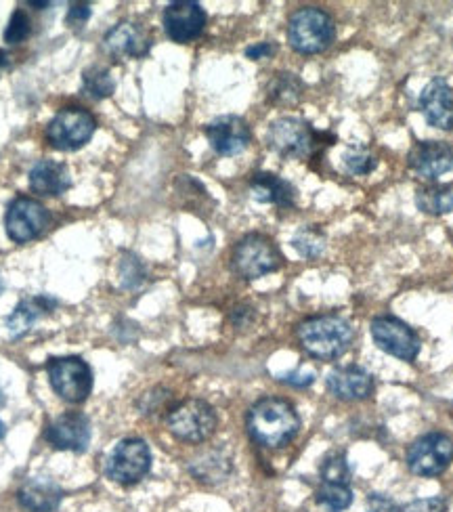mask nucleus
Segmentation results:
<instances>
[{"label":"nucleus","mask_w":453,"mask_h":512,"mask_svg":"<svg viewBox=\"0 0 453 512\" xmlns=\"http://www.w3.org/2000/svg\"><path fill=\"white\" fill-rule=\"evenodd\" d=\"M300 429V418L294 405L279 397H265L256 401L248 412V431L256 443L265 447L288 445Z\"/></svg>","instance_id":"1"},{"label":"nucleus","mask_w":453,"mask_h":512,"mask_svg":"<svg viewBox=\"0 0 453 512\" xmlns=\"http://www.w3.org/2000/svg\"><path fill=\"white\" fill-rule=\"evenodd\" d=\"M353 328L340 315L311 317L298 326V340L302 349L317 359H338L349 351L353 343Z\"/></svg>","instance_id":"2"},{"label":"nucleus","mask_w":453,"mask_h":512,"mask_svg":"<svg viewBox=\"0 0 453 512\" xmlns=\"http://www.w3.org/2000/svg\"><path fill=\"white\" fill-rule=\"evenodd\" d=\"M336 38V24L332 15L317 7L298 9L288 21L290 47L302 55L326 51Z\"/></svg>","instance_id":"3"},{"label":"nucleus","mask_w":453,"mask_h":512,"mask_svg":"<svg viewBox=\"0 0 453 512\" xmlns=\"http://www.w3.org/2000/svg\"><path fill=\"white\" fill-rule=\"evenodd\" d=\"M282 263V252L277 250L273 240L261 236V233H250L240 240L231 254L233 271L244 280H258V277L277 271Z\"/></svg>","instance_id":"4"},{"label":"nucleus","mask_w":453,"mask_h":512,"mask_svg":"<svg viewBox=\"0 0 453 512\" xmlns=\"http://www.w3.org/2000/svg\"><path fill=\"white\" fill-rule=\"evenodd\" d=\"M168 431L185 443H202L217 431V414L202 399H187L168 412Z\"/></svg>","instance_id":"5"},{"label":"nucleus","mask_w":453,"mask_h":512,"mask_svg":"<svg viewBox=\"0 0 453 512\" xmlns=\"http://www.w3.org/2000/svg\"><path fill=\"white\" fill-rule=\"evenodd\" d=\"M319 133L313 126L296 116H284L271 122L267 141L273 152L286 158H311L319 147Z\"/></svg>","instance_id":"6"},{"label":"nucleus","mask_w":453,"mask_h":512,"mask_svg":"<svg viewBox=\"0 0 453 512\" xmlns=\"http://www.w3.org/2000/svg\"><path fill=\"white\" fill-rule=\"evenodd\" d=\"M53 391L68 403H84L93 391V370L80 357H53L47 364Z\"/></svg>","instance_id":"7"},{"label":"nucleus","mask_w":453,"mask_h":512,"mask_svg":"<svg viewBox=\"0 0 453 512\" xmlns=\"http://www.w3.org/2000/svg\"><path fill=\"white\" fill-rule=\"evenodd\" d=\"M95 128L97 122L91 112L82 108H66L47 126V139L55 149H61V152H76V149L91 141Z\"/></svg>","instance_id":"8"},{"label":"nucleus","mask_w":453,"mask_h":512,"mask_svg":"<svg viewBox=\"0 0 453 512\" xmlns=\"http://www.w3.org/2000/svg\"><path fill=\"white\" fill-rule=\"evenodd\" d=\"M151 468V452L143 439L120 441L105 462V475L120 485L141 481Z\"/></svg>","instance_id":"9"},{"label":"nucleus","mask_w":453,"mask_h":512,"mask_svg":"<svg viewBox=\"0 0 453 512\" xmlns=\"http://www.w3.org/2000/svg\"><path fill=\"white\" fill-rule=\"evenodd\" d=\"M453 460V439L443 433H428L407 450L409 471L420 477H437Z\"/></svg>","instance_id":"10"},{"label":"nucleus","mask_w":453,"mask_h":512,"mask_svg":"<svg viewBox=\"0 0 453 512\" xmlns=\"http://www.w3.org/2000/svg\"><path fill=\"white\" fill-rule=\"evenodd\" d=\"M49 223H51V217L47 208L34 198H26V196L15 198L7 208V217H5L7 233L9 238L17 244H26L38 238L40 233L49 227Z\"/></svg>","instance_id":"11"},{"label":"nucleus","mask_w":453,"mask_h":512,"mask_svg":"<svg viewBox=\"0 0 453 512\" xmlns=\"http://www.w3.org/2000/svg\"><path fill=\"white\" fill-rule=\"evenodd\" d=\"M374 343L388 355L414 361L420 353V338L397 317H376L370 326Z\"/></svg>","instance_id":"12"},{"label":"nucleus","mask_w":453,"mask_h":512,"mask_svg":"<svg viewBox=\"0 0 453 512\" xmlns=\"http://www.w3.org/2000/svg\"><path fill=\"white\" fill-rule=\"evenodd\" d=\"M55 450L84 452L91 443V422L80 412H68L55 418L45 433Z\"/></svg>","instance_id":"13"},{"label":"nucleus","mask_w":453,"mask_h":512,"mask_svg":"<svg viewBox=\"0 0 453 512\" xmlns=\"http://www.w3.org/2000/svg\"><path fill=\"white\" fill-rule=\"evenodd\" d=\"M164 30L170 40L191 42L196 40L204 28H206V13L200 3H191V0H183V3H172L164 11Z\"/></svg>","instance_id":"14"},{"label":"nucleus","mask_w":453,"mask_h":512,"mask_svg":"<svg viewBox=\"0 0 453 512\" xmlns=\"http://www.w3.org/2000/svg\"><path fill=\"white\" fill-rule=\"evenodd\" d=\"M212 149L221 156H237L250 145V128L240 116H221L206 126Z\"/></svg>","instance_id":"15"},{"label":"nucleus","mask_w":453,"mask_h":512,"mask_svg":"<svg viewBox=\"0 0 453 512\" xmlns=\"http://www.w3.org/2000/svg\"><path fill=\"white\" fill-rule=\"evenodd\" d=\"M407 164L420 177L435 181L453 168V149L445 141H420L409 152Z\"/></svg>","instance_id":"16"},{"label":"nucleus","mask_w":453,"mask_h":512,"mask_svg":"<svg viewBox=\"0 0 453 512\" xmlns=\"http://www.w3.org/2000/svg\"><path fill=\"white\" fill-rule=\"evenodd\" d=\"M418 105L430 126L441 128V131H453V89L447 80H430L420 93Z\"/></svg>","instance_id":"17"},{"label":"nucleus","mask_w":453,"mask_h":512,"mask_svg":"<svg viewBox=\"0 0 453 512\" xmlns=\"http://www.w3.org/2000/svg\"><path fill=\"white\" fill-rule=\"evenodd\" d=\"M328 389L344 401H361L374 393V378L359 366L336 368L328 374Z\"/></svg>","instance_id":"18"},{"label":"nucleus","mask_w":453,"mask_h":512,"mask_svg":"<svg viewBox=\"0 0 453 512\" xmlns=\"http://www.w3.org/2000/svg\"><path fill=\"white\" fill-rule=\"evenodd\" d=\"M105 49L112 55L139 59L149 53L151 38L139 24L122 21V24H118L105 34Z\"/></svg>","instance_id":"19"},{"label":"nucleus","mask_w":453,"mask_h":512,"mask_svg":"<svg viewBox=\"0 0 453 512\" xmlns=\"http://www.w3.org/2000/svg\"><path fill=\"white\" fill-rule=\"evenodd\" d=\"M72 179L66 164L57 160H38L30 170V187L34 194L57 198L70 189Z\"/></svg>","instance_id":"20"},{"label":"nucleus","mask_w":453,"mask_h":512,"mask_svg":"<svg viewBox=\"0 0 453 512\" xmlns=\"http://www.w3.org/2000/svg\"><path fill=\"white\" fill-rule=\"evenodd\" d=\"M250 194L256 202L275 204L282 208L294 206V198H296L294 187L273 173H256L250 179Z\"/></svg>","instance_id":"21"},{"label":"nucleus","mask_w":453,"mask_h":512,"mask_svg":"<svg viewBox=\"0 0 453 512\" xmlns=\"http://www.w3.org/2000/svg\"><path fill=\"white\" fill-rule=\"evenodd\" d=\"M63 492L51 479H30L19 489V504L30 512H55Z\"/></svg>","instance_id":"22"},{"label":"nucleus","mask_w":453,"mask_h":512,"mask_svg":"<svg viewBox=\"0 0 453 512\" xmlns=\"http://www.w3.org/2000/svg\"><path fill=\"white\" fill-rule=\"evenodd\" d=\"M55 305L57 303L47 296H38V298H32V301H21L15 307V311L7 317L5 322L7 334L11 338H21L24 334H28L38 319L45 313H49Z\"/></svg>","instance_id":"23"},{"label":"nucleus","mask_w":453,"mask_h":512,"mask_svg":"<svg viewBox=\"0 0 453 512\" xmlns=\"http://www.w3.org/2000/svg\"><path fill=\"white\" fill-rule=\"evenodd\" d=\"M189 471L202 483H221L231 473V460L223 452L208 450L191 460Z\"/></svg>","instance_id":"24"},{"label":"nucleus","mask_w":453,"mask_h":512,"mask_svg":"<svg viewBox=\"0 0 453 512\" xmlns=\"http://www.w3.org/2000/svg\"><path fill=\"white\" fill-rule=\"evenodd\" d=\"M416 206L426 215H449L453 212V189L443 185L424 187L416 194Z\"/></svg>","instance_id":"25"},{"label":"nucleus","mask_w":453,"mask_h":512,"mask_svg":"<svg viewBox=\"0 0 453 512\" xmlns=\"http://www.w3.org/2000/svg\"><path fill=\"white\" fill-rule=\"evenodd\" d=\"M82 91L91 99H107L116 91V80L107 68H89L82 76Z\"/></svg>","instance_id":"26"},{"label":"nucleus","mask_w":453,"mask_h":512,"mask_svg":"<svg viewBox=\"0 0 453 512\" xmlns=\"http://www.w3.org/2000/svg\"><path fill=\"white\" fill-rule=\"evenodd\" d=\"M302 82L296 74H277L269 84V99L275 105H294L302 95Z\"/></svg>","instance_id":"27"},{"label":"nucleus","mask_w":453,"mask_h":512,"mask_svg":"<svg viewBox=\"0 0 453 512\" xmlns=\"http://www.w3.org/2000/svg\"><path fill=\"white\" fill-rule=\"evenodd\" d=\"M317 502L321 506H326L330 512L347 510L351 506V502H353L351 485L321 481V487L317 489Z\"/></svg>","instance_id":"28"},{"label":"nucleus","mask_w":453,"mask_h":512,"mask_svg":"<svg viewBox=\"0 0 453 512\" xmlns=\"http://www.w3.org/2000/svg\"><path fill=\"white\" fill-rule=\"evenodd\" d=\"M342 162H344V168H347V173L353 175V177L370 175L378 164L376 156L370 152L368 147H363V145H351L347 152H344Z\"/></svg>","instance_id":"29"},{"label":"nucleus","mask_w":453,"mask_h":512,"mask_svg":"<svg viewBox=\"0 0 453 512\" xmlns=\"http://www.w3.org/2000/svg\"><path fill=\"white\" fill-rule=\"evenodd\" d=\"M292 246L305 259H317L326 250V236L315 227H302L292 238Z\"/></svg>","instance_id":"30"},{"label":"nucleus","mask_w":453,"mask_h":512,"mask_svg":"<svg viewBox=\"0 0 453 512\" xmlns=\"http://www.w3.org/2000/svg\"><path fill=\"white\" fill-rule=\"evenodd\" d=\"M145 267L141 263L139 256L135 254H124L122 263H120V284L126 290H135L145 282Z\"/></svg>","instance_id":"31"},{"label":"nucleus","mask_w":453,"mask_h":512,"mask_svg":"<svg viewBox=\"0 0 453 512\" xmlns=\"http://www.w3.org/2000/svg\"><path fill=\"white\" fill-rule=\"evenodd\" d=\"M321 481L326 483H351V468L342 454H332L321 466Z\"/></svg>","instance_id":"32"},{"label":"nucleus","mask_w":453,"mask_h":512,"mask_svg":"<svg viewBox=\"0 0 453 512\" xmlns=\"http://www.w3.org/2000/svg\"><path fill=\"white\" fill-rule=\"evenodd\" d=\"M30 34H32L30 17L26 15V11L17 9L9 19V26L5 30V42H9V45H19V42H24Z\"/></svg>","instance_id":"33"},{"label":"nucleus","mask_w":453,"mask_h":512,"mask_svg":"<svg viewBox=\"0 0 453 512\" xmlns=\"http://www.w3.org/2000/svg\"><path fill=\"white\" fill-rule=\"evenodd\" d=\"M447 504L443 498H426V500H414L407 506H403V512H445Z\"/></svg>","instance_id":"34"},{"label":"nucleus","mask_w":453,"mask_h":512,"mask_svg":"<svg viewBox=\"0 0 453 512\" xmlns=\"http://www.w3.org/2000/svg\"><path fill=\"white\" fill-rule=\"evenodd\" d=\"M368 510L370 512H403V508L382 494H370L368 496Z\"/></svg>","instance_id":"35"},{"label":"nucleus","mask_w":453,"mask_h":512,"mask_svg":"<svg viewBox=\"0 0 453 512\" xmlns=\"http://www.w3.org/2000/svg\"><path fill=\"white\" fill-rule=\"evenodd\" d=\"M89 19H91V5H86V3L72 5L68 11V17H66V21L72 28H82Z\"/></svg>","instance_id":"36"},{"label":"nucleus","mask_w":453,"mask_h":512,"mask_svg":"<svg viewBox=\"0 0 453 512\" xmlns=\"http://www.w3.org/2000/svg\"><path fill=\"white\" fill-rule=\"evenodd\" d=\"M275 51H277V49H275L273 42H258V45L246 49V57H250V59H254V61H258V59H269Z\"/></svg>","instance_id":"37"},{"label":"nucleus","mask_w":453,"mask_h":512,"mask_svg":"<svg viewBox=\"0 0 453 512\" xmlns=\"http://www.w3.org/2000/svg\"><path fill=\"white\" fill-rule=\"evenodd\" d=\"M279 380H284L288 384H294V387H309V384H313V374H288V376H282Z\"/></svg>","instance_id":"38"},{"label":"nucleus","mask_w":453,"mask_h":512,"mask_svg":"<svg viewBox=\"0 0 453 512\" xmlns=\"http://www.w3.org/2000/svg\"><path fill=\"white\" fill-rule=\"evenodd\" d=\"M9 66H11V57H9V53L0 49V76H3V72H5Z\"/></svg>","instance_id":"39"},{"label":"nucleus","mask_w":453,"mask_h":512,"mask_svg":"<svg viewBox=\"0 0 453 512\" xmlns=\"http://www.w3.org/2000/svg\"><path fill=\"white\" fill-rule=\"evenodd\" d=\"M30 7H36V9H49L51 3H30Z\"/></svg>","instance_id":"40"},{"label":"nucleus","mask_w":453,"mask_h":512,"mask_svg":"<svg viewBox=\"0 0 453 512\" xmlns=\"http://www.w3.org/2000/svg\"><path fill=\"white\" fill-rule=\"evenodd\" d=\"M5 435H7V426L3 420H0V439H5Z\"/></svg>","instance_id":"41"},{"label":"nucleus","mask_w":453,"mask_h":512,"mask_svg":"<svg viewBox=\"0 0 453 512\" xmlns=\"http://www.w3.org/2000/svg\"><path fill=\"white\" fill-rule=\"evenodd\" d=\"M5 401V395H3V391H0V403H3Z\"/></svg>","instance_id":"42"},{"label":"nucleus","mask_w":453,"mask_h":512,"mask_svg":"<svg viewBox=\"0 0 453 512\" xmlns=\"http://www.w3.org/2000/svg\"><path fill=\"white\" fill-rule=\"evenodd\" d=\"M3 288H5V284H3V280H0V292H3Z\"/></svg>","instance_id":"43"}]
</instances>
